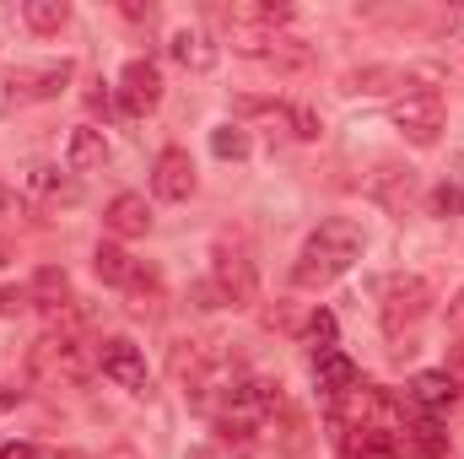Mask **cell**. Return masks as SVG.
Listing matches in <instances>:
<instances>
[{
  "mask_svg": "<svg viewBox=\"0 0 464 459\" xmlns=\"http://www.w3.org/2000/svg\"><path fill=\"white\" fill-rule=\"evenodd\" d=\"M314 378H319V389H324L330 400L362 384V373H356V362H351L346 351H324V356H314Z\"/></svg>",
  "mask_w": 464,
  "mask_h": 459,
  "instance_id": "cell-18",
  "label": "cell"
},
{
  "mask_svg": "<svg viewBox=\"0 0 464 459\" xmlns=\"http://www.w3.org/2000/svg\"><path fill=\"white\" fill-rule=\"evenodd\" d=\"M432 217H464V184H438L432 190Z\"/></svg>",
  "mask_w": 464,
  "mask_h": 459,
  "instance_id": "cell-25",
  "label": "cell"
},
{
  "mask_svg": "<svg viewBox=\"0 0 464 459\" xmlns=\"http://www.w3.org/2000/svg\"><path fill=\"white\" fill-rule=\"evenodd\" d=\"M0 459H44V449H38V444H5Z\"/></svg>",
  "mask_w": 464,
  "mask_h": 459,
  "instance_id": "cell-29",
  "label": "cell"
},
{
  "mask_svg": "<svg viewBox=\"0 0 464 459\" xmlns=\"http://www.w3.org/2000/svg\"><path fill=\"white\" fill-rule=\"evenodd\" d=\"M27 303H33L38 314L60 319V314H65V303H71V276H65L60 265H44V270L33 276V287H27Z\"/></svg>",
  "mask_w": 464,
  "mask_h": 459,
  "instance_id": "cell-15",
  "label": "cell"
},
{
  "mask_svg": "<svg viewBox=\"0 0 464 459\" xmlns=\"http://www.w3.org/2000/svg\"><path fill=\"white\" fill-rule=\"evenodd\" d=\"M103 228L114 232V238H146V232H151V206H146V195H114L109 211H103Z\"/></svg>",
  "mask_w": 464,
  "mask_h": 459,
  "instance_id": "cell-14",
  "label": "cell"
},
{
  "mask_svg": "<svg viewBox=\"0 0 464 459\" xmlns=\"http://www.w3.org/2000/svg\"><path fill=\"white\" fill-rule=\"evenodd\" d=\"M292 5H270V0H243L227 5V27H265V33H286Z\"/></svg>",
  "mask_w": 464,
  "mask_h": 459,
  "instance_id": "cell-17",
  "label": "cell"
},
{
  "mask_svg": "<svg viewBox=\"0 0 464 459\" xmlns=\"http://www.w3.org/2000/svg\"><path fill=\"white\" fill-rule=\"evenodd\" d=\"M443 373H449V378H454V384L464 389V341L449 346V367H443Z\"/></svg>",
  "mask_w": 464,
  "mask_h": 459,
  "instance_id": "cell-28",
  "label": "cell"
},
{
  "mask_svg": "<svg viewBox=\"0 0 464 459\" xmlns=\"http://www.w3.org/2000/svg\"><path fill=\"white\" fill-rule=\"evenodd\" d=\"M211 287L232 308H248L259 298V276H254V259H248L243 243H227V238L217 243V254H211Z\"/></svg>",
  "mask_w": 464,
  "mask_h": 459,
  "instance_id": "cell-7",
  "label": "cell"
},
{
  "mask_svg": "<svg viewBox=\"0 0 464 459\" xmlns=\"http://www.w3.org/2000/svg\"><path fill=\"white\" fill-rule=\"evenodd\" d=\"M157 103H162V71L151 60H130L119 71V109L130 119H146Z\"/></svg>",
  "mask_w": 464,
  "mask_h": 459,
  "instance_id": "cell-9",
  "label": "cell"
},
{
  "mask_svg": "<svg viewBox=\"0 0 464 459\" xmlns=\"http://www.w3.org/2000/svg\"><path fill=\"white\" fill-rule=\"evenodd\" d=\"M449 319H454V325H459V330H464V292H459V298H454V308H449Z\"/></svg>",
  "mask_w": 464,
  "mask_h": 459,
  "instance_id": "cell-31",
  "label": "cell"
},
{
  "mask_svg": "<svg viewBox=\"0 0 464 459\" xmlns=\"http://www.w3.org/2000/svg\"><path fill=\"white\" fill-rule=\"evenodd\" d=\"M76 65L71 60H49V65H0V114H16L27 103H49L71 87Z\"/></svg>",
  "mask_w": 464,
  "mask_h": 459,
  "instance_id": "cell-3",
  "label": "cell"
},
{
  "mask_svg": "<svg viewBox=\"0 0 464 459\" xmlns=\"http://www.w3.org/2000/svg\"><path fill=\"white\" fill-rule=\"evenodd\" d=\"M22 22H27L33 33H60V27L71 22V5H65V0H27V5H22Z\"/></svg>",
  "mask_w": 464,
  "mask_h": 459,
  "instance_id": "cell-21",
  "label": "cell"
},
{
  "mask_svg": "<svg viewBox=\"0 0 464 459\" xmlns=\"http://www.w3.org/2000/svg\"><path fill=\"white\" fill-rule=\"evenodd\" d=\"M389 119L400 124V135L411 146H438V135H443V98H438V87H405L389 103Z\"/></svg>",
  "mask_w": 464,
  "mask_h": 459,
  "instance_id": "cell-5",
  "label": "cell"
},
{
  "mask_svg": "<svg viewBox=\"0 0 464 459\" xmlns=\"http://www.w3.org/2000/svg\"><path fill=\"white\" fill-rule=\"evenodd\" d=\"M416 168H405V162H378L372 173H367V200H378L383 211H394V217H405L411 211V200H416Z\"/></svg>",
  "mask_w": 464,
  "mask_h": 459,
  "instance_id": "cell-10",
  "label": "cell"
},
{
  "mask_svg": "<svg viewBox=\"0 0 464 459\" xmlns=\"http://www.w3.org/2000/svg\"><path fill=\"white\" fill-rule=\"evenodd\" d=\"M5 259H11V249H5V238H0V265H5Z\"/></svg>",
  "mask_w": 464,
  "mask_h": 459,
  "instance_id": "cell-33",
  "label": "cell"
},
{
  "mask_svg": "<svg viewBox=\"0 0 464 459\" xmlns=\"http://www.w3.org/2000/svg\"><path fill=\"white\" fill-rule=\"evenodd\" d=\"M211 151H217L222 162H243V157H248V135H243L237 124H222V130H211Z\"/></svg>",
  "mask_w": 464,
  "mask_h": 459,
  "instance_id": "cell-23",
  "label": "cell"
},
{
  "mask_svg": "<svg viewBox=\"0 0 464 459\" xmlns=\"http://www.w3.org/2000/svg\"><path fill=\"white\" fill-rule=\"evenodd\" d=\"M27 367H33L44 384H65V389H76V384H87V378L98 373V346H82L71 330H49V336L33 341Z\"/></svg>",
  "mask_w": 464,
  "mask_h": 459,
  "instance_id": "cell-2",
  "label": "cell"
},
{
  "mask_svg": "<svg viewBox=\"0 0 464 459\" xmlns=\"http://www.w3.org/2000/svg\"><path fill=\"white\" fill-rule=\"evenodd\" d=\"M362 249H367L362 228H356L351 217H330V222H319V228L308 232V243L297 249L292 281H297V287H308V292H319V287H330V281H341V276H346L351 265L362 259Z\"/></svg>",
  "mask_w": 464,
  "mask_h": 459,
  "instance_id": "cell-1",
  "label": "cell"
},
{
  "mask_svg": "<svg viewBox=\"0 0 464 459\" xmlns=\"http://www.w3.org/2000/svg\"><path fill=\"white\" fill-rule=\"evenodd\" d=\"M286 119H292V130H297L303 141H319V130H324V124H319V114H314V109H303V103H292V109H286Z\"/></svg>",
  "mask_w": 464,
  "mask_h": 459,
  "instance_id": "cell-26",
  "label": "cell"
},
{
  "mask_svg": "<svg viewBox=\"0 0 464 459\" xmlns=\"http://www.w3.org/2000/svg\"><path fill=\"white\" fill-rule=\"evenodd\" d=\"M308 346H314V356L335 351V314H330V308H319V314L308 319Z\"/></svg>",
  "mask_w": 464,
  "mask_h": 459,
  "instance_id": "cell-24",
  "label": "cell"
},
{
  "mask_svg": "<svg viewBox=\"0 0 464 459\" xmlns=\"http://www.w3.org/2000/svg\"><path fill=\"white\" fill-rule=\"evenodd\" d=\"M168 54H173V60H179L184 71H195V76L217 65V44H211V38H206L200 27H179V33L168 38Z\"/></svg>",
  "mask_w": 464,
  "mask_h": 459,
  "instance_id": "cell-16",
  "label": "cell"
},
{
  "mask_svg": "<svg viewBox=\"0 0 464 459\" xmlns=\"http://www.w3.org/2000/svg\"><path fill=\"white\" fill-rule=\"evenodd\" d=\"M92 270H98V281H109V287H130V281H135V270H140V259H130L119 243H98Z\"/></svg>",
  "mask_w": 464,
  "mask_h": 459,
  "instance_id": "cell-20",
  "label": "cell"
},
{
  "mask_svg": "<svg viewBox=\"0 0 464 459\" xmlns=\"http://www.w3.org/2000/svg\"><path fill=\"white\" fill-rule=\"evenodd\" d=\"M27 195H38V200H65V206H76L82 200V184L71 179V173H60V168H33L27 173Z\"/></svg>",
  "mask_w": 464,
  "mask_h": 459,
  "instance_id": "cell-19",
  "label": "cell"
},
{
  "mask_svg": "<svg viewBox=\"0 0 464 459\" xmlns=\"http://www.w3.org/2000/svg\"><path fill=\"white\" fill-rule=\"evenodd\" d=\"M351 459H405L400 454V433H356L346 444Z\"/></svg>",
  "mask_w": 464,
  "mask_h": 459,
  "instance_id": "cell-22",
  "label": "cell"
},
{
  "mask_svg": "<svg viewBox=\"0 0 464 459\" xmlns=\"http://www.w3.org/2000/svg\"><path fill=\"white\" fill-rule=\"evenodd\" d=\"M232 49L237 54H248V60H265V65H276V71H303V65H314V49L303 44V38H292V33H265V27H227Z\"/></svg>",
  "mask_w": 464,
  "mask_h": 459,
  "instance_id": "cell-6",
  "label": "cell"
},
{
  "mask_svg": "<svg viewBox=\"0 0 464 459\" xmlns=\"http://www.w3.org/2000/svg\"><path fill=\"white\" fill-rule=\"evenodd\" d=\"M65 168H71V173H98V168H109V141H103L98 124L71 130V141H65Z\"/></svg>",
  "mask_w": 464,
  "mask_h": 459,
  "instance_id": "cell-13",
  "label": "cell"
},
{
  "mask_svg": "<svg viewBox=\"0 0 464 459\" xmlns=\"http://www.w3.org/2000/svg\"><path fill=\"white\" fill-rule=\"evenodd\" d=\"M184 459H217V449H189Z\"/></svg>",
  "mask_w": 464,
  "mask_h": 459,
  "instance_id": "cell-32",
  "label": "cell"
},
{
  "mask_svg": "<svg viewBox=\"0 0 464 459\" xmlns=\"http://www.w3.org/2000/svg\"><path fill=\"white\" fill-rule=\"evenodd\" d=\"M195 162H189V151L184 146H168V151H157V162H151V195L157 200H168V206H184L189 195H195Z\"/></svg>",
  "mask_w": 464,
  "mask_h": 459,
  "instance_id": "cell-8",
  "label": "cell"
},
{
  "mask_svg": "<svg viewBox=\"0 0 464 459\" xmlns=\"http://www.w3.org/2000/svg\"><path fill=\"white\" fill-rule=\"evenodd\" d=\"M27 303V287H0V319H11Z\"/></svg>",
  "mask_w": 464,
  "mask_h": 459,
  "instance_id": "cell-27",
  "label": "cell"
},
{
  "mask_svg": "<svg viewBox=\"0 0 464 459\" xmlns=\"http://www.w3.org/2000/svg\"><path fill=\"white\" fill-rule=\"evenodd\" d=\"M98 367H103V378H114L119 389H130V395H146V389H151L146 356L135 351V341H124V336L98 346Z\"/></svg>",
  "mask_w": 464,
  "mask_h": 459,
  "instance_id": "cell-11",
  "label": "cell"
},
{
  "mask_svg": "<svg viewBox=\"0 0 464 459\" xmlns=\"http://www.w3.org/2000/svg\"><path fill=\"white\" fill-rule=\"evenodd\" d=\"M427 314H432V287L416 270H394L378 287V319H383V336L389 341H400L405 330H416Z\"/></svg>",
  "mask_w": 464,
  "mask_h": 459,
  "instance_id": "cell-4",
  "label": "cell"
},
{
  "mask_svg": "<svg viewBox=\"0 0 464 459\" xmlns=\"http://www.w3.org/2000/svg\"><path fill=\"white\" fill-rule=\"evenodd\" d=\"M464 400V389L438 367V373H416V384H411V411L416 416H432V422H443L454 405Z\"/></svg>",
  "mask_w": 464,
  "mask_h": 459,
  "instance_id": "cell-12",
  "label": "cell"
},
{
  "mask_svg": "<svg viewBox=\"0 0 464 459\" xmlns=\"http://www.w3.org/2000/svg\"><path fill=\"white\" fill-rule=\"evenodd\" d=\"M124 16H130V22H151L157 11H151V5H124Z\"/></svg>",
  "mask_w": 464,
  "mask_h": 459,
  "instance_id": "cell-30",
  "label": "cell"
}]
</instances>
